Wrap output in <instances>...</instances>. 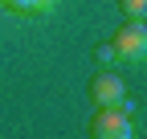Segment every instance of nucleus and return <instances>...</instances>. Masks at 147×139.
I'll list each match as a JSON object with an SVG mask.
<instances>
[{
  "mask_svg": "<svg viewBox=\"0 0 147 139\" xmlns=\"http://www.w3.org/2000/svg\"><path fill=\"white\" fill-rule=\"evenodd\" d=\"M57 8V0H33V12H53Z\"/></svg>",
  "mask_w": 147,
  "mask_h": 139,
  "instance_id": "423d86ee",
  "label": "nucleus"
},
{
  "mask_svg": "<svg viewBox=\"0 0 147 139\" xmlns=\"http://www.w3.org/2000/svg\"><path fill=\"white\" fill-rule=\"evenodd\" d=\"M131 115H135V107L127 98L123 102H110V107H98L94 119H90V135H98V139H131L135 135Z\"/></svg>",
  "mask_w": 147,
  "mask_h": 139,
  "instance_id": "f257e3e1",
  "label": "nucleus"
},
{
  "mask_svg": "<svg viewBox=\"0 0 147 139\" xmlns=\"http://www.w3.org/2000/svg\"><path fill=\"white\" fill-rule=\"evenodd\" d=\"M8 8H16V12H33V0H4Z\"/></svg>",
  "mask_w": 147,
  "mask_h": 139,
  "instance_id": "0eeeda50",
  "label": "nucleus"
},
{
  "mask_svg": "<svg viewBox=\"0 0 147 139\" xmlns=\"http://www.w3.org/2000/svg\"><path fill=\"white\" fill-rule=\"evenodd\" d=\"M119 4H123L127 21H143V12H147V0H119Z\"/></svg>",
  "mask_w": 147,
  "mask_h": 139,
  "instance_id": "39448f33",
  "label": "nucleus"
},
{
  "mask_svg": "<svg viewBox=\"0 0 147 139\" xmlns=\"http://www.w3.org/2000/svg\"><path fill=\"white\" fill-rule=\"evenodd\" d=\"M94 57H98V65H102V70H110V65L119 61V49H115V41H102V45L94 49Z\"/></svg>",
  "mask_w": 147,
  "mask_h": 139,
  "instance_id": "20e7f679",
  "label": "nucleus"
},
{
  "mask_svg": "<svg viewBox=\"0 0 147 139\" xmlns=\"http://www.w3.org/2000/svg\"><path fill=\"white\" fill-rule=\"evenodd\" d=\"M115 49L127 61H143L147 57V29H143V21H127L119 29V37H115Z\"/></svg>",
  "mask_w": 147,
  "mask_h": 139,
  "instance_id": "f03ea898",
  "label": "nucleus"
},
{
  "mask_svg": "<svg viewBox=\"0 0 147 139\" xmlns=\"http://www.w3.org/2000/svg\"><path fill=\"white\" fill-rule=\"evenodd\" d=\"M90 98H94V107H110V102H123V98H127V86H123L119 74L102 70V74L90 82Z\"/></svg>",
  "mask_w": 147,
  "mask_h": 139,
  "instance_id": "7ed1b4c3",
  "label": "nucleus"
}]
</instances>
